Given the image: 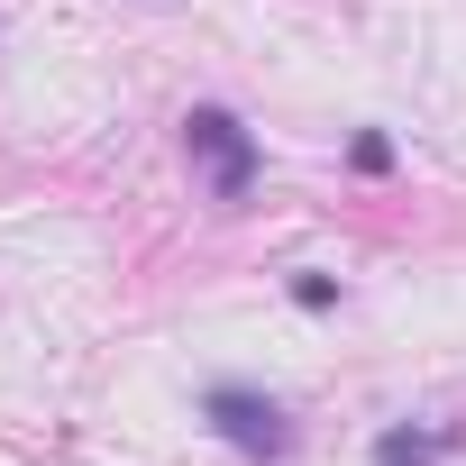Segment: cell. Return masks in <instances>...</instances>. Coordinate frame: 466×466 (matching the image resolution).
I'll return each instance as SVG.
<instances>
[{
    "label": "cell",
    "mask_w": 466,
    "mask_h": 466,
    "mask_svg": "<svg viewBox=\"0 0 466 466\" xmlns=\"http://www.w3.org/2000/svg\"><path fill=\"white\" fill-rule=\"evenodd\" d=\"M293 302H302V311H329L339 284H329V275H293Z\"/></svg>",
    "instance_id": "cell-5"
},
{
    "label": "cell",
    "mask_w": 466,
    "mask_h": 466,
    "mask_svg": "<svg viewBox=\"0 0 466 466\" xmlns=\"http://www.w3.org/2000/svg\"><path fill=\"white\" fill-rule=\"evenodd\" d=\"M183 147L201 156L210 201H248V183H257V137H248V119H238V110H219V101L183 110Z\"/></svg>",
    "instance_id": "cell-2"
},
{
    "label": "cell",
    "mask_w": 466,
    "mask_h": 466,
    "mask_svg": "<svg viewBox=\"0 0 466 466\" xmlns=\"http://www.w3.org/2000/svg\"><path fill=\"white\" fill-rule=\"evenodd\" d=\"M448 448H457V430H411V420H402V430L375 439V466H439Z\"/></svg>",
    "instance_id": "cell-3"
},
{
    "label": "cell",
    "mask_w": 466,
    "mask_h": 466,
    "mask_svg": "<svg viewBox=\"0 0 466 466\" xmlns=\"http://www.w3.org/2000/svg\"><path fill=\"white\" fill-rule=\"evenodd\" d=\"M201 420L238 448V457H257V466L293 457V411H284L275 393H257V384H210V393H201Z\"/></svg>",
    "instance_id": "cell-1"
},
{
    "label": "cell",
    "mask_w": 466,
    "mask_h": 466,
    "mask_svg": "<svg viewBox=\"0 0 466 466\" xmlns=\"http://www.w3.org/2000/svg\"><path fill=\"white\" fill-rule=\"evenodd\" d=\"M348 165H357V174H393V137H384V128H366V137L348 147Z\"/></svg>",
    "instance_id": "cell-4"
}]
</instances>
